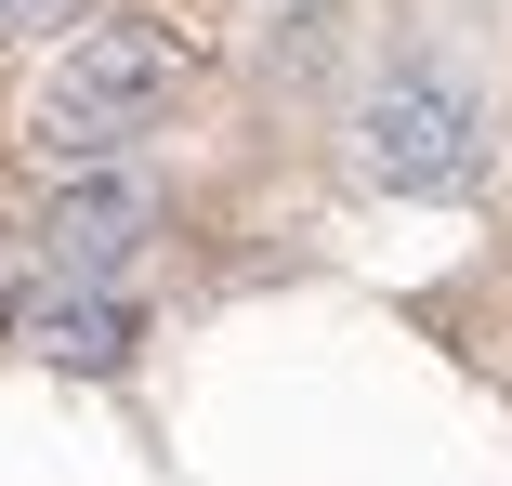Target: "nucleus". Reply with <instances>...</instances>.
Instances as JSON below:
<instances>
[{
    "instance_id": "nucleus-1",
    "label": "nucleus",
    "mask_w": 512,
    "mask_h": 486,
    "mask_svg": "<svg viewBox=\"0 0 512 486\" xmlns=\"http://www.w3.org/2000/svg\"><path fill=\"white\" fill-rule=\"evenodd\" d=\"M184 79H197V53H184L158 14L79 27V40L40 66V92H27V158H53V171H119V145L171 119Z\"/></svg>"
},
{
    "instance_id": "nucleus-2",
    "label": "nucleus",
    "mask_w": 512,
    "mask_h": 486,
    "mask_svg": "<svg viewBox=\"0 0 512 486\" xmlns=\"http://www.w3.org/2000/svg\"><path fill=\"white\" fill-rule=\"evenodd\" d=\"M355 158H368V184H394V198H460L486 171V92L447 79V66H394L355 106Z\"/></svg>"
},
{
    "instance_id": "nucleus-3",
    "label": "nucleus",
    "mask_w": 512,
    "mask_h": 486,
    "mask_svg": "<svg viewBox=\"0 0 512 486\" xmlns=\"http://www.w3.org/2000/svg\"><path fill=\"white\" fill-rule=\"evenodd\" d=\"M158 224H171V198H158L145 171H66L53 198H40V224H27V237H40V276L106 289V276H119Z\"/></svg>"
},
{
    "instance_id": "nucleus-4",
    "label": "nucleus",
    "mask_w": 512,
    "mask_h": 486,
    "mask_svg": "<svg viewBox=\"0 0 512 486\" xmlns=\"http://www.w3.org/2000/svg\"><path fill=\"white\" fill-rule=\"evenodd\" d=\"M0 329H14L40 368H92V381H106V368H132V342H145V303H119V289H66V276H40L27 289V303L14 316H0Z\"/></svg>"
},
{
    "instance_id": "nucleus-5",
    "label": "nucleus",
    "mask_w": 512,
    "mask_h": 486,
    "mask_svg": "<svg viewBox=\"0 0 512 486\" xmlns=\"http://www.w3.org/2000/svg\"><path fill=\"white\" fill-rule=\"evenodd\" d=\"M79 0H0V40H27V27H66Z\"/></svg>"
}]
</instances>
